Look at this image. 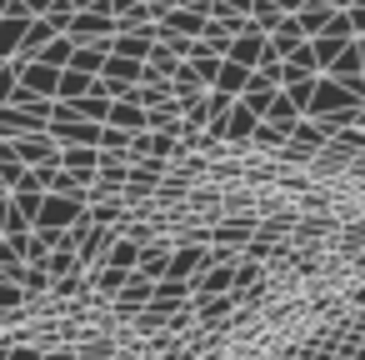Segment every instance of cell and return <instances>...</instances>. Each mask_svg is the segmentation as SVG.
Returning a JSON list of instances; mask_svg holds the SVG:
<instances>
[{"mask_svg": "<svg viewBox=\"0 0 365 360\" xmlns=\"http://www.w3.org/2000/svg\"><path fill=\"white\" fill-rule=\"evenodd\" d=\"M91 86H96L91 76H81V71H71V76H66V86H61V96H86Z\"/></svg>", "mask_w": 365, "mask_h": 360, "instance_id": "obj_8", "label": "cell"}, {"mask_svg": "<svg viewBox=\"0 0 365 360\" xmlns=\"http://www.w3.org/2000/svg\"><path fill=\"white\" fill-rule=\"evenodd\" d=\"M101 150H130V130L106 125V130H101Z\"/></svg>", "mask_w": 365, "mask_h": 360, "instance_id": "obj_6", "label": "cell"}, {"mask_svg": "<svg viewBox=\"0 0 365 360\" xmlns=\"http://www.w3.org/2000/svg\"><path fill=\"white\" fill-rule=\"evenodd\" d=\"M51 36H56V26H51V21H36V26H26V31H21V56H36V51H41Z\"/></svg>", "mask_w": 365, "mask_h": 360, "instance_id": "obj_4", "label": "cell"}, {"mask_svg": "<svg viewBox=\"0 0 365 360\" xmlns=\"http://www.w3.org/2000/svg\"><path fill=\"white\" fill-rule=\"evenodd\" d=\"M255 125H260V120H255L240 101H230V110H225V140H250Z\"/></svg>", "mask_w": 365, "mask_h": 360, "instance_id": "obj_3", "label": "cell"}, {"mask_svg": "<svg viewBox=\"0 0 365 360\" xmlns=\"http://www.w3.org/2000/svg\"><path fill=\"white\" fill-rule=\"evenodd\" d=\"M106 125H120V130H130V135H135V130H145V106L125 96V106H120V101H115V106H106Z\"/></svg>", "mask_w": 365, "mask_h": 360, "instance_id": "obj_2", "label": "cell"}, {"mask_svg": "<svg viewBox=\"0 0 365 360\" xmlns=\"http://www.w3.org/2000/svg\"><path fill=\"white\" fill-rule=\"evenodd\" d=\"M26 86H31V91H56V76L41 71V66H31V71H26Z\"/></svg>", "mask_w": 365, "mask_h": 360, "instance_id": "obj_7", "label": "cell"}, {"mask_svg": "<svg viewBox=\"0 0 365 360\" xmlns=\"http://www.w3.org/2000/svg\"><path fill=\"white\" fill-rule=\"evenodd\" d=\"M210 86H220V91L230 96V91H240V86H250V76H245V71H235V66H220Z\"/></svg>", "mask_w": 365, "mask_h": 360, "instance_id": "obj_5", "label": "cell"}, {"mask_svg": "<svg viewBox=\"0 0 365 360\" xmlns=\"http://www.w3.org/2000/svg\"><path fill=\"white\" fill-rule=\"evenodd\" d=\"M11 145H16V155H21L26 165H56V160H61V140H56L46 125H36V130L16 135Z\"/></svg>", "mask_w": 365, "mask_h": 360, "instance_id": "obj_1", "label": "cell"}]
</instances>
